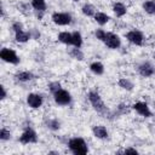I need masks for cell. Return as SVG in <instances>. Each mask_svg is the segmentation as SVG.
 Segmentation results:
<instances>
[{
  "mask_svg": "<svg viewBox=\"0 0 155 155\" xmlns=\"http://www.w3.org/2000/svg\"><path fill=\"white\" fill-rule=\"evenodd\" d=\"M69 150L75 155H85L88 153V145L81 137H73L68 140Z\"/></svg>",
  "mask_w": 155,
  "mask_h": 155,
  "instance_id": "cell-1",
  "label": "cell"
},
{
  "mask_svg": "<svg viewBox=\"0 0 155 155\" xmlns=\"http://www.w3.org/2000/svg\"><path fill=\"white\" fill-rule=\"evenodd\" d=\"M87 99L88 102L91 103V105L93 107V109L101 114H107L108 113V109L105 107V103L103 102L101 94L97 92V91H90L88 94H87Z\"/></svg>",
  "mask_w": 155,
  "mask_h": 155,
  "instance_id": "cell-2",
  "label": "cell"
},
{
  "mask_svg": "<svg viewBox=\"0 0 155 155\" xmlns=\"http://www.w3.org/2000/svg\"><path fill=\"white\" fill-rule=\"evenodd\" d=\"M0 58L6 62V63H10V64H18L19 63V57L18 54L16 53L15 50L10 48V47H2L1 51H0Z\"/></svg>",
  "mask_w": 155,
  "mask_h": 155,
  "instance_id": "cell-3",
  "label": "cell"
},
{
  "mask_svg": "<svg viewBox=\"0 0 155 155\" xmlns=\"http://www.w3.org/2000/svg\"><path fill=\"white\" fill-rule=\"evenodd\" d=\"M52 96L56 104L58 105H69L71 103V94L64 88H59L58 91L52 93Z\"/></svg>",
  "mask_w": 155,
  "mask_h": 155,
  "instance_id": "cell-4",
  "label": "cell"
},
{
  "mask_svg": "<svg viewBox=\"0 0 155 155\" xmlns=\"http://www.w3.org/2000/svg\"><path fill=\"white\" fill-rule=\"evenodd\" d=\"M51 19L57 25H68L73 21L71 15L68 12H53L51 16Z\"/></svg>",
  "mask_w": 155,
  "mask_h": 155,
  "instance_id": "cell-5",
  "label": "cell"
},
{
  "mask_svg": "<svg viewBox=\"0 0 155 155\" xmlns=\"http://www.w3.org/2000/svg\"><path fill=\"white\" fill-rule=\"evenodd\" d=\"M19 142L22 144H31V143H36L38 142V134L36 132L31 128V127H25L24 131L22 132V134L19 136Z\"/></svg>",
  "mask_w": 155,
  "mask_h": 155,
  "instance_id": "cell-6",
  "label": "cell"
},
{
  "mask_svg": "<svg viewBox=\"0 0 155 155\" xmlns=\"http://www.w3.org/2000/svg\"><path fill=\"white\" fill-rule=\"evenodd\" d=\"M126 39L128 42L136 45V46H142L143 42H144V35L140 30H137V29H132L130 31L126 33Z\"/></svg>",
  "mask_w": 155,
  "mask_h": 155,
  "instance_id": "cell-7",
  "label": "cell"
},
{
  "mask_svg": "<svg viewBox=\"0 0 155 155\" xmlns=\"http://www.w3.org/2000/svg\"><path fill=\"white\" fill-rule=\"evenodd\" d=\"M104 45L109 48H113V50H116L121 46V39L117 34H114V33H110V31H107V36L105 39L103 40Z\"/></svg>",
  "mask_w": 155,
  "mask_h": 155,
  "instance_id": "cell-8",
  "label": "cell"
},
{
  "mask_svg": "<svg viewBox=\"0 0 155 155\" xmlns=\"http://www.w3.org/2000/svg\"><path fill=\"white\" fill-rule=\"evenodd\" d=\"M132 109L136 110V113L139 114V115L143 116V117H151V116H153V113H151V110H150L148 103H145V102H142V101L136 102V103L132 105Z\"/></svg>",
  "mask_w": 155,
  "mask_h": 155,
  "instance_id": "cell-9",
  "label": "cell"
},
{
  "mask_svg": "<svg viewBox=\"0 0 155 155\" xmlns=\"http://www.w3.org/2000/svg\"><path fill=\"white\" fill-rule=\"evenodd\" d=\"M138 70V74L143 78H150L155 74V67L150 63V62H143L138 65L137 68Z\"/></svg>",
  "mask_w": 155,
  "mask_h": 155,
  "instance_id": "cell-10",
  "label": "cell"
},
{
  "mask_svg": "<svg viewBox=\"0 0 155 155\" xmlns=\"http://www.w3.org/2000/svg\"><path fill=\"white\" fill-rule=\"evenodd\" d=\"M44 103V99L38 93H29L27 96V104L31 109H39Z\"/></svg>",
  "mask_w": 155,
  "mask_h": 155,
  "instance_id": "cell-11",
  "label": "cell"
},
{
  "mask_svg": "<svg viewBox=\"0 0 155 155\" xmlns=\"http://www.w3.org/2000/svg\"><path fill=\"white\" fill-rule=\"evenodd\" d=\"M92 133H93V136L96 137V138H98V139H105V138H108V130L104 127V126H102V125H96V126H93L92 127Z\"/></svg>",
  "mask_w": 155,
  "mask_h": 155,
  "instance_id": "cell-12",
  "label": "cell"
},
{
  "mask_svg": "<svg viewBox=\"0 0 155 155\" xmlns=\"http://www.w3.org/2000/svg\"><path fill=\"white\" fill-rule=\"evenodd\" d=\"M30 5H31V7H33L38 13H40V18L42 17V13H45V11H46V8H47L46 0H31V1H30Z\"/></svg>",
  "mask_w": 155,
  "mask_h": 155,
  "instance_id": "cell-13",
  "label": "cell"
},
{
  "mask_svg": "<svg viewBox=\"0 0 155 155\" xmlns=\"http://www.w3.org/2000/svg\"><path fill=\"white\" fill-rule=\"evenodd\" d=\"M113 12L115 13L116 17H124L127 12V7L125 4L117 1V2H114V5H113Z\"/></svg>",
  "mask_w": 155,
  "mask_h": 155,
  "instance_id": "cell-14",
  "label": "cell"
},
{
  "mask_svg": "<svg viewBox=\"0 0 155 155\" xmlns=\"http://www.w3.org/2000/svg\"><path fill=\"white\" fill-rule=\"evenodd\" d=\"M15 39L17 42L19 44H24L27 41H29V39H31V34L29 31H25L24 29L19 30V31H16L15 33Z\"/></svg>",
  "mask_w": 155,
  "mask_h": 155,
  "instance_id": "cell-15",
  "label": "cell"
},
{
  "mask_svg": "<svg viewBox=\"0 0 155 155\" xmlns=\"http://www.w3.org/2000/svg\"><path fill=\"white\" fill-rule=\"evenodd\" d=\"M15 78H16L18 81H21V82H28V81L33 80L35 76H34V74H33L31 71L24 70V71H19V73H17V74L15 75Z\"/></svg>",
  "mask_w": 155,
  "mask_h": 155,
  "instance_id": "cell-16",
  "label": "cell"
},
{
  "mask_svg": "<svg viewBox=\"0 0 155 155\" xmlns=\"http://www.w3.org/2000/svg\"><path fill=\"white\" fill-rule=\"evenodd\" d=\"M58 41L64 44V45H69L71 46V41H73V34L69 31H61L58 34Z\"/></svg>",
  "mask_w": 155,
  "mask_h": 155,
  "instance_id": "cell-17",
  "label": "cell"
},
{
  "mask_svg": "<svg viewBox=\"0 0 155 155\" xmlns=\"http://www.w3.org/2000/svg\"><path fill=\"white\" fill-rule=\"evenodd\" d=\"M93 18H94V21H96L99 25H104V24H107V23L109 22V19H110V17H109L107 13L101 12V11H97V12L94 13Z\"/></svg>",
  "mask_w": 155,
  "mask_h": 155,
  "instance_id": "cell-18",
  "label": "cell"
},
{
  "mask_svg": "<svg viewBox=\"0 0 155 155\" xmlns=\"http://www.w3.org/2000/svg\"><path fill=\"white\" fill-rule=\"evenodd\" d=\"M90 70L94 74V75H102L104 73V65L101 62H92L90 64Z\"/></svg>",
  "mask_w": 155,
  "mask_h": 155,
  "instance_id": "cell-19",
  "label": "cell"
},
{
  "mask_svg": "<svg viewBox=\"0 0 155 155\" xmlns=\"http://www.w3.org/2000/svg\"><path fill=\"white\" fill-rule=\"evenodd\" d=\"M117 85H119L121 88L126 90V91H132L133 87H134V84H133L130 79H127V78H121V79H119Z\"/></svg>",
  "mask_w": 155,
  "mask_h": 155,
  "instance_id": "cell-20",
  "label": "cell"
},
{
  "mask_svg": "<svg viewBox=\"0 0 155 155\" xmlns=\"http://www.w3.org/2000/svg\"><path fill=\"white\" fill-rule=\"evenodd\" d=\"M142 6L148 15H155V0H147L143 2Z\"/></svg>",
  "mask_w": 155,
  "mask_h": 155,
  "instance_id": "cell-21",
  "label": "cell"
},
{
  "mask_svg": "<svg viewBox=\"0 0 155 155\" xmlns=\"http://www.w3.org/2000/svg\"><path fill=\"white\" fill-rule=\"evenodd\" d=\"M81 12H82L85 16H87V17H93L97 11H96V8H94L93 5H91V4H85V5L81 7Z\"/></svg>",
  "mask_w": 155,
  "mask_h": 155,
  "instance_id": "cell-22",
  "label": "cell"
},
{
  "mask_svg": "<svg viewBox=\"0 0 155 155\" xmlns=\"http://www.w3.org/2000/svg\"><path fill=\"white\" fill-rule=\"evenodd\" d=\"M73 41H71V46L74 47H81L82 46V35L80 31H73Z\"/></svg>",
  "mask_w": 155,
  "mask_h": 155,
  "instance_id": "cell-23",
  "label": "cell"
},
{
  "mask_svg": "<svg viewBox=\"0 0 155 155\" xmlns=\"http://www.w3.org/2000/svg\"><path fill=\"white\" fill-rule=\"evenodd\" d=\"M46 126H47V128H50V130H52V131H57V130H59V127H61V122H59L57 119L52 117V119H48V120L46 121Z\"/></svg>",
  "mask_w": 155,
  "mask_h": 155,
  "instance_id": "cell-24",
  "label": "cell"
},
{
  "mask_svg": "<svg viewBox=\"0 0 155 155\" xmlns=\"http://www.w3.org/2000/svg\"><path fill=\"white\" fill-rule=\"evenodd\" d=\"M69 54H70L73 58L78 59V61H82V59H84V53H82V51H81L79 47H74V48H71L70 52H69Z\"/></svg>",
  "mask_w": 155,
  "mask_h": 155,
  "instance_id": "cell-25",
  "label": "cell"
},
{
  "mask_svg": "<svg viewBox=\"0 0 155 155\" xmlns=\"http://www.w3.org/2000/svg\"><path fill=\"white\" fill-rule=\"evenodd\" d=\"M0 139L2 142H6V140L11 139V132L6 127H1V130H0Z\"/></svg>",
  "mask_w": 155,
  "mask_h": 155,
  "instance_id": "cell-26",
  "label": "cell"
},
{
  "mask_svg": "<svg viewBox=\"0 0 155 155\" xmlns=\"http://www.w3.org/2000/svg\"><path fill=\"white\" fill-rule=\"evenodd\" d=\"M59 88H62V86H61V84H59L58 81H52V82L48 85V90H50L51 93H54V92L58 91Z\"/></svg>",
  "mask_w": 155,
  "mask_h": 155,
  "instance_id": "cell-27",
  "label": "cell"
},
{
  "mask_svg": "<svg viewBox=\"0 0 155 155\" xmlns=\"http://www.w3.org/2000/svg\"><path fill=\"white\" fill-rule=\"evenodd\" d=\"M94 35H96V38H97L99 41H103V40L105 39V36H107V31H105L104 29H97V30L94 31Z\"/></svg>",
  "mask_w": 155,
  "mask_h": 155,
  "instance_id": "cell-28",
  "label": "cell"
},
{
  "mask_svg": "<svg viewBox=\"0 0 155 155\" xmlns=\"http://www.w3.org/2000/svg\"><path fill=\"white\" fill-rule=\"evenodd\" d=\"M12 29H13L15 33H16V31H19V30L23 29V24L19 23V22H15V23L12 24Z\"/></svg>",
  "mask_w": 155,
  "mask_h": 155,
  "instance_id": "cell-29",
  "label": "cell"
},
{
  "mask_svg": "<svg viewBox=\"0 0 155 155\" xmlns=\"http://www.w3.org/2000/svg\"><path fill=\"white\" fill-rule=\"evenodd\" d=\"M0 90H1V96H0V98L4 101L6 97H7V92H6V88H5V86H0Z\"/></svg>",
  "mask_w": 155,
  "mask_h": 155,
  "instance_id": "cell-30",
  "label": "cell"
},
{
  "mask_svg": "<svg viewBox=\"0 0 155 155\" xmlns=\"http://www.w3.org/2000/svg\"><path fill=\"white\" fill-rule=\"evenodd\" d=\"M124 153H125V154H128V153H131V154H137L138 150L134 149V148H126V149L124 150Z\"/></svg>",
  "mask_w": 155,
  "mask_h": 155,
  "instance_id": "cell-31",
  "label": "cell"
},
{
  "mask_svg": "<svg viewBox=\"0 0 155 155\" xmlns=\"http://www.w3.org/2000/svg\"><path fill=\"white\" fill-rule=\"evenodd\" d=\"M125 107H126L125 104H120V105L117 107V110H119L121 114H125V113L127 111V108H125Z\"/></svg>",
  "mask_w": 155,
  "mask_h": 155,
  "instance_id": "cell-32",
  "label": "cell"
},
{
  "mask_svg": "<svg viewBox=\"0 0 155 155\" xmlns=\"http://www.w3.org/2000/svg\"><path fill=\"white\" fill-rule=\"evenodd\" d=\"M71 1H75V2H78V1H80V0H71Z\"/></svg>",
  "mask_w": 155,
  "mask_h": 155,
  "instance_id": "cell-33",
  "label": "cell"
},
{
  "mask_svg": "<svg viewBox=\"0 0 155 155\" xmlns=\"http://www.w3.org/2000/svg\"><path fill=\"white\" fill-rule=\"evenodd\" d=\"M153 104H154V108H155V101H154V103H153Z\"/></svg>",
  "mask_w": 155,
  "mask_h": 155,
  "instance_id": "cell-34",
  "label": "cell"
}]
</instances>
